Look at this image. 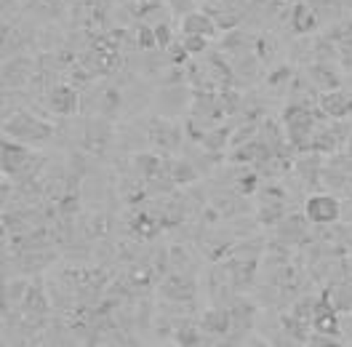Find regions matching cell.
Masks as SVG:
<instances>
[{
  "mask_svg": "<svg viewBox=\"0 0 352 347\" xmlns=\"http://www.w3.org/2000/svg\"><path fill=\"white\" fill-rule=\"evenodd\" d=\"M320 109L331 115V118H344L347 115V109H350V99L339 91V88H333V91H326L323 96H320Z\"/></svg>",
  "mask_w": 352,
  "mask_h": 347,
  "instance_id": "cell-7",
  "label": "cell"
},
{
  "mask_svg": "<svg viewBox=\"0 0 352 347\" xmlns=\"http://www.w3.org/2000/svg\"><path fill=\"white\" fill-rule=\"evenodd\" d=\"M78 94L75 88H69L67 83H59L48 91V109L56 112V115H72L78 109Z\"/></svg>",
  "mask_w": 352,
  "mask_h": 347,
  "instance_id": "cell-4",
  "label": "cell"
},
{
  "mask_svg": "<svg viewBox=\"0 0 352 347\" xmlns=\"http://www.w3.org/2000/svg\"><path fill=\"white\" fill-rule=\"evenodd\" d=\"M179 30H182V35H203L208 41L219 35V24H217V19L211 14H206V11H190V14H184L182 22H179Z\"/></svg>",
  "mask_w": 352,
  "mask_h": 347,
  "instance_id": "cell-3",
  "label": "cell"
},
{
  "mask_svg": "<svg viewBox=\"0 0 352 347\" xmlns=\"http://www.w3.org/2000/svg\"><path fill=\"white\" fill-rule=\"evenodd\" d=\"M200 328L206 331V337H224L232 328V313H227L221 307H211V310L203 313Z\"/></svg>",
  "mask_w": 352,
  "mask_h": 347,
  "instance_id": "cell-5",
  "label": "cell"
},
{
  "mask_svg": "<svg viewBox=\"0 0 352 347\" xmlns=\"http://www.w3.org/2000/svg\"><path fill=\"white\" fill-rule=\"evenodd\" d=\"M150 142H153L155 147L174 150L176 145H179V129L171 120H157L155 126H150Z\"/></svg>",
  "mask_w": 352,
  "mask_h": 347,
  "instance_id": "cell-6",
  "label": "cell"
},
{
  "mask_svg": "<svg viewBox=\"0 0 352 347\" xmlns=\"http://www.w3.org/2000/svg\"><path fill=\"white\" fill-rule=\"evenodd\" d=\"M315 27H318V14L309 8L307 3L296 6V11H294V30L296 32H309Z\"/></svg>",
  "mask_w": 352,
  "mask_h": 347,
  "instance_id": "cell-8",
  "label": "cell"
},
{
  "mask_svg": "<svg viewBox=\"0 0 352 347\" xmlns=\"http://www.w3.org/2000/svg\"><path fill=\"white\" fill-rule=\"evenodd\" d=\"M208 43H211V41L203 38V35H182V48H184L187 56H192V54L200 56V54L208 48Z\"/></svg>",
  "mask_w": 352,
  "mask_h": 347,
  "instance_id": "cell-10",
  "label": "cell"
},
{
  "mask_svg": "<svg viewBox=\"0 0 352 347\" xmlns=\"http://www.w3.org/2000/svg\"><path fill=\"white\" fill-rule=\"evenodd\" d=\"M350 273H352V257H350Z\"/></svg>",
  "mask_w": 352,
  "mask_h": 347,
  "instance_id": "cell-11",
  "label": "cell"
},
{
  "mask_svg": "<svg viewBox=\"0 0 352 347\" xmlns=\"http://www.w3.org/2000/svg\"><path fill=\"white\" fill-rule=\"evenodd\" d=\"M51 134H54L51 123L35 118L32 112H16V115H8L6 120V139L22 142L27 147L43 145L45 139H51Z\"/></svg>",
  "mask_w": 352,
  "mask_h": 347,
  "instance_id": "cell-1",
  "label": "cell"
},
{
  "mask_svg": "<svg viewBox=\"0 0 352 347\" xmlns=\"http://www.w3.org/2000/svg\"><path fill=\"white\" fill-rule=\"evenodd\" d=\"M305 217L312 224H333L342 217V203L331 193H315L305 200Z\"/></svg>",
  "mask_w": 352,
  "mask_h": 347,
  "instance_id": "cell-2",
  "label": "cell"
},
{
  "mask_svg": "<svg viewBox=\"0 0 352 347\" xmlns=\"http://www.w3.org/2000/svg\"><path fill=\"white\" fill-rule=\"evenodd\" d=\"M206 331L203 328H195V324H182L174 331V342L176 345H203L206 339Z\"/></svg>",
  "mask_w": 352,
  "mask_h": 347,
  "instance_id": "cell-9",
  "label": "cell"
}]
</instances>
